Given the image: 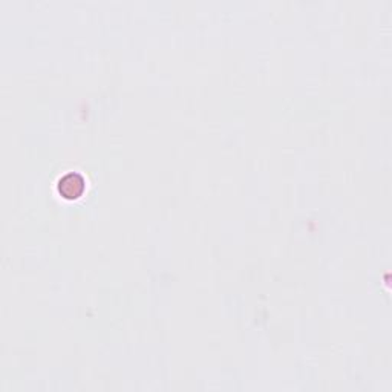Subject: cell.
<instances>
[{"mask_svg":"<svg viewBox=\"0 0 392 392\" xmlns=\"http://www.w3.org/2000/svg\"><path fill=\"white\" fill-rule=\"evenodd\" d=\"M59 192L63 198L77 200L86 192V180L85 176L77 172L64 173L59 180Z\"/></svg>","mask_w":392,"mask_h":392,"instance_id":"obj_1","label":"cell"}]
</instances>
